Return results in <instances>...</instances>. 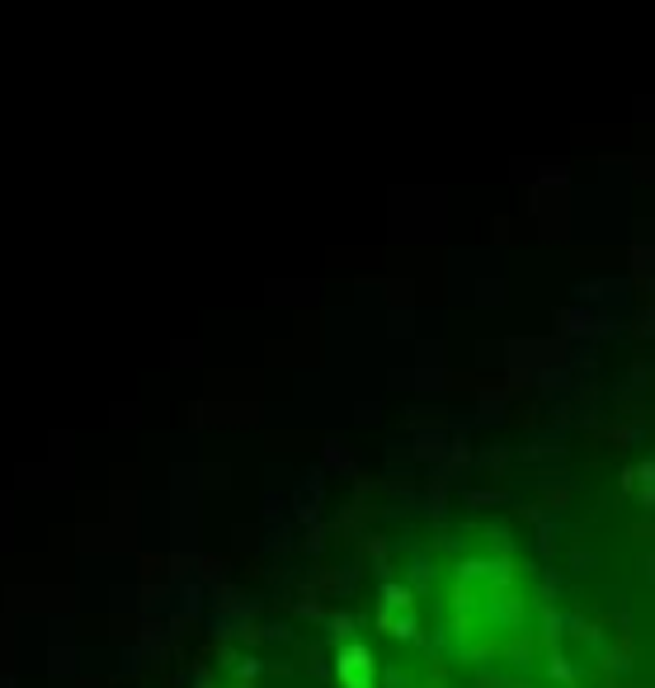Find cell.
<instances>
[{
  "label": "cell",
  "mask_w": 655,
  "mask_h": 688,
  "mask_svg": "<svg viewBox=\"0 0 655 688\" xmlns=\"http://www.w3.org/2000/svg\"><path fill=\"white\" fill-rule=\"evenodd\" d=\"M345 669H349V688H368V656L364 650H345Z\"/></svg>",
  "instance_id": "cell-1"
}]
</instances>
